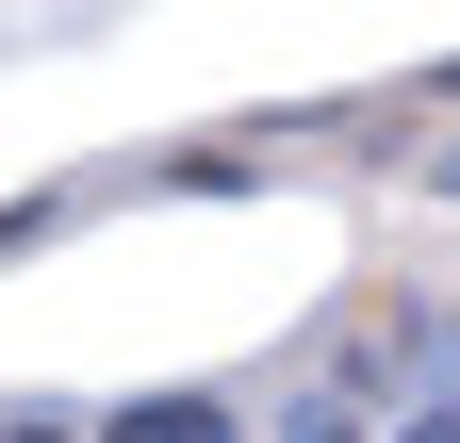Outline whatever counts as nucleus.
Segmentation results:
<instances>
[{
    "label": "nucleus",
    "mask_w": 460,
    "mask_h": 443,
    "mask_svg": "<svg viewBox=\"0 0 460 443\" xmlns=\"http://www.w3.org/2000/svg\"><path fill=\"white\" fill-rule=\"evenodd\" d=\"M99 443H247V427H230V395H132Z\"/></svg>",
    "instance_id": "nucleus-1"
},
{
    "label": "nucleus",
    "mask_w": 460,
    "mask_h": 443,
    "mask_svg": "<svg viewBox=\"0 0 460 443\" xmlns=\"http://www.w3.org/2000/svg\"><path fill=\"white\" fill-rule=\"evenodd\" d=\"M279 443H362V427H345V411H296V427H279Z\"/></svg>",
    "instance_id": "nucleus-2"
},
{
    "label": "nucleus",
    "mask_w": 460,
    "mask_h": 443,
    "mask_svg": "<svg viewBox=\"0 0 460 443\" xmlns=\"http://www.w3.org/2000/svg\"><path fill=\"white\" fill-rule=\"evenodd\" d=\"M394 443H460V395H444V411H411V427H394Z\"/></svg>",
    "instance_id": "nucleus-3"
},
{
    "label": "nucleus",
    "mask_w": 460,
    "mask_h": 443,
    "mask_svg": "<svg viewBox=\"0 0 460 443\" xmlns=\"http://www.w3.org/2000/svg\"><path fill=\"white\" fill-rule=\"evenodd\" d=\"M0 443H66V427H0Z\"/></svg>",
    "instance_id": "nucleus-4"
}]
</instances>
